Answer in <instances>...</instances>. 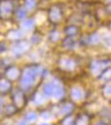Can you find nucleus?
I'll return each instance as SVG.
<instances>
[{
    "instance_id": "nucleus-10",
    "label": "nucleus",
    "mask_w": 111,
    "mask_h": 125,
    "mask_svg": "<svg viewBox=\"0 0 111 125\" xmlns=\"http://www.w3.org/2000/svg\"><path fill=\"white\" fill-rule=\"evenodd\" d=\"M96 125H104V124H97Z\"/></svg>"
},
{
    "instance_id": "nucleus-5",
    "label": "nucleus",
    "mask_w": 111,
    "mask_h": 125,
    "mask_svg": "<svg viewBox=\"0 0 111 125\" xmlns=\"http://www.w3.org/2000/svg\"><path fill=\"white\" fill-rule=\"evenodd\" d=\"M78 125H87V119H86V118L83 117L82 118H80L78 121Z\"/></svg>"
},
{
    "instance_id": "nucleus-2",
    "label": "nucleus",
    "mask_w": 111,
    "mask_h": 125,
    "mask_svg": "<svg viewBox=\"0 0 111 125\" xmlns=\"http://www.w3.org/2000/svg\"><path fill=\"white\" fill-rule=\"evenodd\" d=\"M72 98H74V100H79L82 98L83 97V92L81 89L79 88H74L72 90Z\"/></svg>"
},
{
    "instance_id": "nucleus-6",
    "label": "nucleus",
    "mask_w": 111,
    "mask_h": 125,
    "mask_svg": "<svg viewBox=\"0 0 111 125\" xmlns=\"http://www.w3.org/2000/svg\"><path fill=\"white\" fill-rule=\"evenodd\" d=\"M73 124V118H68L64 120L63 125H72Z\"/></svg>"
},
{
    "instance_id": "nucleus-4",
    "label": "nucleus",
    "mask_w": 111,
    "mask_h": 125,
    "mask_svg": "<svg viewBox=\"0 0 111 125\" xmlns=\"http://www.w3.org/2000/svg\"><path fill=\"white\" fill-rule=\"evenodd\" d=\"M36 118H37V115L33 113H30L27 115V120L29 121V122H33V121L36 120Z\"/></svg>"
},
{
    "instance_id": "nucleus-9",
    "label": "nucleus",
    "mask_w": 111,
    "mask_h": 125,
    "mask_svg": "<svg viewBox=\"0 0 111 125\" xmlns=\"http://www.w3.org/2000/svg\"><path fill=\"white\" fill-rule=\"evenodd\" d=\"M39 125H48V124H46V123H41V124H39Z\"/></svg>"
},
{
    "instance_id": "nucleus-7",
    "label": "nucleus",
    "mask_w": 111,
    "mask_h": 125,
    "mask_svg": "<svg viewBox=\"0 0 111 125\" xmlns=\"http://www.w3.org/2000/svg\"><path fill=\"white\" fill-rule=\"evenodd\" d=\"M105 93H106V94H108V95H111V85L109 86L108 88H106Z\"/></svg>"
},
{
    "instance_id": "nucleus-3",
    "label": "nucleus",
    "mask_w": 111,
    "mask_h": 125,
    "mask_svg": "<svg viewBox=\"0 0 111 125\" xmlns=\"http://www.w3.org/2000/svg\"><path fill=\"white\" fill-rule=\"evenodd\" d=\"M71 109H72V105H71V104H66V105L62 107L61 113H62V114H66V113L70 112Z\"/></svg>"
},
{
    "instance_id": "nucleus-8",
    "label": "nucleus",
    "mask_w": 111,
    "mask_h": 125,
    "mask_svg": "<svg viewBox=\"0 0 111 125\" xmlns=\"http://www.w3.org/2000/svg\"><path fill=\"white\" fill-rule=\"evenodd\" d=\"M42 117H43V118H44V119H48L49 118V114L48 113H44L42 114Z\"/></svg>"
},
{
    "instance_id": "nucleus-1",
    "label": "nucleus",
    "mask_w": 111,
    "mask_h": 125,
    "mask_svg": "<svg viewBox=\"0 0 111 125\" xmlns=\"http://www.w3.org/2000/svg\"><path fill=\"white\" fill-rule=\"evenodd\" d=\"M44 92L48 96H53L56 98H60L63 96V89L61 87H58L54 84H48L44 88Z\"/></svg>"
}]
</instances>
